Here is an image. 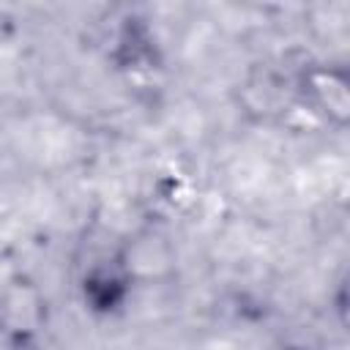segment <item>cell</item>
<instances>
[{
  "label": "cell",
  "mask_w": 350,
  "mask_h": 350,
  "mask_svg": "<svg viewBox=\"0 0 350 350\" xmlns=\"http://www.w3.org/2000/svg\"><path fill=\"white\" fill-rule=\"evenodd\" d=\"M131 290L134 271L123 249H112L93 257L79 276V298L85 309L98 317L120 314L131 301Z\"/></svg>",
  "instance_id": "6da1fadb"
},
{
  "label": "cell",
  "mask_w": 350,
  "mask_h": 350,
  "mask_svg": "<svg viewBox=\"0 0 350 350\" xmlns=\"http://www.w3.org/2000/svg\"><path fill=\"white\" fill-rule=\"evenodd\" d=\"M298 96L309 112L345 129L350 120V77L345 66L309 63L298 74Z\"/></svg>",
  "instance_id": "7a4b0ae2"
},
{
  "label": "cell",
  "mask_w": 350,
  "mask_h": 350,
  "mask_svg": "<svg viewBox=\"0 0 350 350\" xmlns=\"http://www.w3.org/2000/svg\"><path fill=\"white\" fill-rule=\"evenodd\" d=\"M115 57L120 60L123 68H131V71L150 68L156 63V41L142 19L131 16L123 22L118 33V44H115Z\"/></svg>",
  "instance_id": "3957f363"
}]
</instances>
